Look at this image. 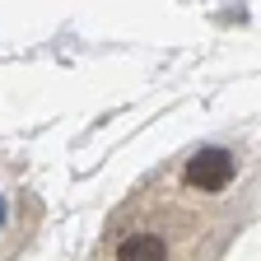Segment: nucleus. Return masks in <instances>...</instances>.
Returning a JSON list of instances; mask_svg holds the SVG:
<instances>
[{
    "label": "nucleus",
    "mask_w": 261,
    "mask_h": 261,
    "mask_svg": "<svg viewBox=\"0 0 261 261\" xmlns=\"http://www.w3.org/2000/svg\"><path fill=\"white\" fill-rule=\"evenodd\" d=\"M233 177H238V159L228 154V149H196L187 159V187L191 191L219 196V191H228Z\"/></svg>",
    "instance_id": "obj_1"
},
{
    "label": "nucleus",
    "mask_w": 261,
    "mask_h": 261,
    "mask_svg": "<svg viewBox=\"0 0 261 261\" xmlns=\"http://www.w3.org/2000/svg\"><path fill=\"white\" fill-rule=\"evenodd\" d=\"M0 224H5V196H0Z\"/></svg>",
    "instance_id": "obj_2"
}]
</instances>
